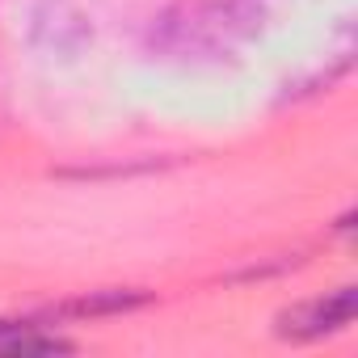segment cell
Returning a JSON list of instances; mask_svg holds the SVG:
<instances>
[{
  "label": "cell",
  "mask_w": 358,
  "mask_h": 358,
  "mask_svg": "<svg viewBox=\"0 0 358 358\" xmlns=\"http://www.w3.org/2000/svg\"><path fill=\"white\" fill-rule=\"evenodd\" d=\"M350 320H354V287H341V291H333V295H324V299H312V303L287 312V316H282V333L303 341V337L337 333V329H345Z\"/></svg>",
  "instance_id": "cell-1"
}]
</instances>
